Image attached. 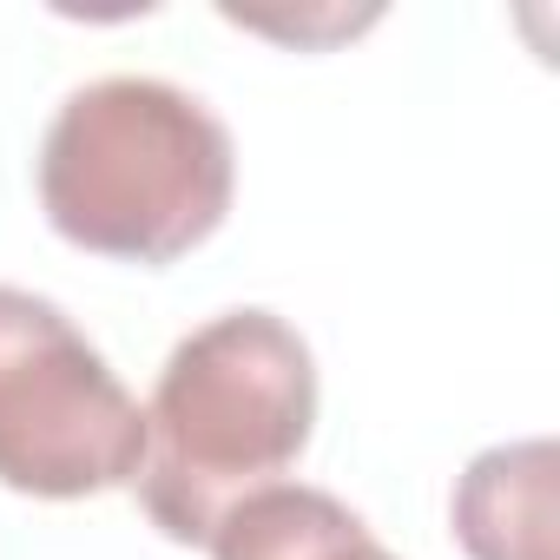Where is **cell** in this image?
<instances>
[{
  "instance_id": "cell-1",
  "label": "cell",
  "mask_w": 560,
  "mask_h": 560,
  "mask_svg": "<svg viewBox=\"0 0 560 560\" xmlns=\"http://www.w3.org/2000/svg\"><path fill=\"white\" fill-rule=\"evenodd\" d=\"M311 422V343L270 311H224L165 357L132 488L172 540L205 547L244 494L270 488L304 455Z\"/></svg>"
},
{
  "instance_id": "cell-5",
  "label": "cell",
  "mask_w": 560,
  "mask_h": 560,
  "mask_svg": "<svg viewBox=\"0 0 560 560\" xmlns=\"http://www.w3.org/2000/svg\"><path fill=\"white\" fill-rule=\"evenodd\" d=\"M211 560H396L363 514H350L324 488H291L270 481L244 494L218 527H211Z\"/></svg>"
},
{
  "instance_id": "cell-4",
  "label": "cell",
  "mask_w": 560,
  "mask_h": 560,
  "mask_svg": "<svg viewBox=\"0 0 560 560\" xmlns=\"http://www.w3.org/2000/svg\"><path fill=\"white\" fill-rule=\"evenodd\" d=\"M455 534L475 560H553V442H508L468 462Z\"/></svg>"
},
{
  "instance_id": "cell-2",
  "label": "cell",
  "mask_w": 560,
  "mask_h": 560,
  "mask_svg": "<svg viewBox=\"0 0 560 560\" xmlns=\"http://www.w3.org/2000/svg\"><path fill=\"white\" fill-rule=\"evenodd\" d=\"M231 132L185 93L145 73H113L54 113L40 139L47 224L119 264H172L231 211Z\"/></svg>"
},
{
  "instance_id": "cell-3",
  "label": "cell",
  "mask_w": 560,
  "mask_h": 560,
  "mask_svg": "<svg viewBox=\"0 0 560 560\" xmlns=\"http://www.w3.org/2000/svg\"><path fill=\"white\" fill-rule=\"evenodd\" d=\"M145 455V409L73 330V317L34 291L0 284V481L80 501L132 488Z\"/></svg>"
}]
</instances>
